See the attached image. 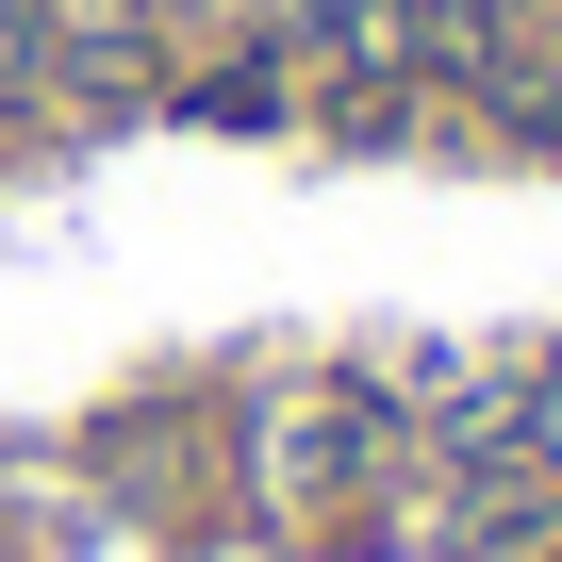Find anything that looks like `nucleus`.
Segmentation results:
<instances>
[{
  "label": "nucleus",
  "instance_id": "f257e3e1",
  "mask_svg": "<svg viewBox=\"0 0 562 562\" xmlns=\"http://www.w3.org/2000/svg\"><path fill=\"white\" fill-rule=\"evenodd\" d=\"M496 447H529V463H562V364H546V381L513 397V430H496Z\"/></svg>",
  "mask_w": 562,
  "mask_h": 562
}]
</instances>
